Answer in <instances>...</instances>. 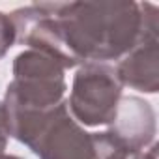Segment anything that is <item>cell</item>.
I'll return each mask as SVG.
<instances>
[{"mask_svg": "<svg viewBox=\"0 0 159 159\" xmlns=\"http://www.w3.org/2000/svg\"><path fill=\"white\" fill-rule=\"evenodd\" d=\"M66 67L52 56L26 49L13 60V81L8 84L6 111H47L64 101Z\"/></svg>", "mask_w": 159, "mask_h": 159, "instance_id": "obj_3", "label": "cell"}, {"mask_svg": "<svg viewBox=\"0 0 159 159\" xmlns=\"http://www.w3.org/2000/svg\"><path fill=\"white\" fill-rule=\"evenodd\" d=\"M10 139V122H8V112L4 107V101H0V153H4Z\"/></svg>", "mask_w": 159, "mask_h": 159, "instance_id": "obj_9", "label": "cell"}, {"mask_svg": "<svg viewBox=\"0 0 159 159\" xmlns=\"http://www.w3.org/2000/svg\"><path fill=\"white\" fill-rule=\"evenodd\" d=\"M17 41V28L10 15L0 11V58H4L6 52Z\"/></svg>", "mask_w": 159, "mask_h": 159, "instance_id": "obj_7", "label": "cell"}, {"mask_svg": "<svg viewBox=\"0 0 159 159\" xmlns=\"http://www.w3.org/2000/svg\"><path fill=\"white\" fill-rule=\"evenodd\" d=\"M122 88L114 67L107 64H84L73 77L67 109L75 122L83 125H109L116 116Z\"/></svg>", "mask_w": 159, "mask_h": 159, "instance_id": "obj_4", "label": "cell"}, {"mask_svg": "<svg viewBox=\"0 0 159 159\" xmlns=\"http://www.w3.org/2000/svg\"><path fill=\"white\" fill-rule=\"evenodd\" d=\"M155 111L137 96H122L114 120L109 124V139L127 155H137L155 140Z\"/></svg>", "mask_w": 159, "mask_h": 159, "instance_id": "obj_5", "label": "cell"}, {"mask_svg": "<svg viewBox=\"0 0 159 159\" xmlns=\"http://www.w3.org/2000/svg\"><path fill=\"white\" fill-rule=\"evenodd\" d=\"M10 137L39 159H99L98 133H88L69 114L67 101L47 111H6Z\"/></svg>", "mask_w": 159, "mask_h": 159, "instance_id": "obj_2", "label": "cell"}, {"mask_svg": "<svg viewBox=\"0 0 159 159\" xmlns=\"http://www.w3.org/2000/svg\"><path fill=\"white\" fill-rule=\"evenodd\" d=\"M98 142H99V159H133V155H127L109 139L107 131L98 133Z\"/></svg>", "mask_w": 159, "mask_h": 159, "instance_id": "obj_8", "label": "cell"}, {"mask_svg": "<svg viewBox=\"0 0 159 159\" xmlns=\"http://www.w3.org/2000/svg\"><path fill=\"white\" fill-rule=\"evenodd\" d=\"M114 73L122 86L144 94L159 90V19L152 21L140 41L118 60Z\"/></svg>", "mask_w": 159, "mask_h": 159, "instance_id": "obj_6", "label": "cell"}, {"mask_svg": "<svg viewBox=\"0 0 159 159\" xmlns=\"http://www.w3.org/2000/svg\"><path fill=\"white\" fill-rule=\"evenodd\" d=\"M0 159H23V157H17V155H8V153H0Z\"/></svg>", "mask_w": 159, "mask_h": 159, "instance_id": "obj_10", "label": "cell"}, {"mask_svg": "<svg viewBox=\"0 0 159 159\" xmlns=\"http://www.w3.org/2000/svg\"><path fill=\"white\" fill-rule=\"evenodd\" d=\"M17 41L58 60L66 69L122 60L159 19L157 6L133 0L39 2L15 10Z\"/></svg>", "mask_w": 159, "mask_h": 159, "instance_id": "obj_1", "label": "cell"}]
</instances>
